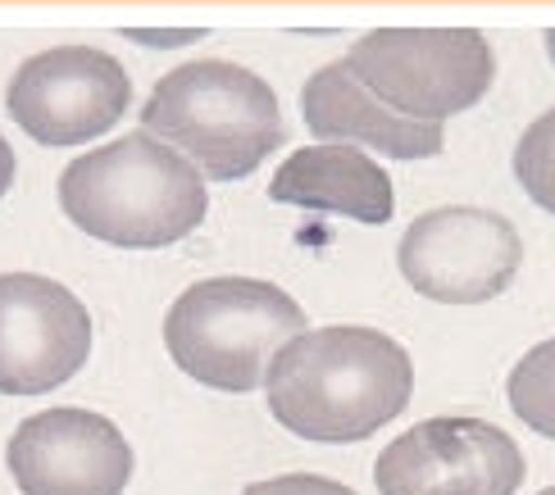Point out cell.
<instances>
[{"label":"cell","mask_w":555,"mask_h":495,"mask_svg":"<svg viewBox=\"0 0 555 495\" xmlns=\"http://www.w3.org/2000/svg\"><path fill=\"white\" fill-rule=\"evenodd\" d=\"M414 395V364L378 327H306L264 373L269 414L300 441L351 445L401 418Z\"/></svg>","instance_id":"6da1fadb"},{"label":"cell","mask_w":555,"mask_h":495,"mask_svg":"<svg viewBox=\"0 0 555 495\" xmlns=\"http://www.w3.org/2000/svg\"><path fill=\"white\" fill-rule=\"evenodd\" d=\"M60 209L82 237L119 250H165L205 223V178L151 132H128L60 173Z\"/></svg>","instance_id":"7a4b0ae2"},{"label":"cell","mask_w":555,"mask_h":495,"mask_svg":"<svg viewBox=\"0 0 555 495\" xmlns=\"http://www.w3.org/2000/svg\"><path fill=\"white\" fill-rule=\"evenodd\" d=\"M142 132L173 146L205 182H242L283 146V109L273 87L246 64L201 55L155 82Z\"/></svg>","instance_id":"3957f363"},{"label":"cell","mask_w":555,"mask_h":495,"mask_svg":"<svg viewBox=\"0 0 555 495\" xmlns=\"http://www.w3.org/2000/svg\"><path fill=\"white\" fill-rule=\"evenodd\" d=\"M306 310L260 277H205L165 314V350L192 382L246 395L264 387L273 355L306 333Z\"/></svg>","instance_id":"277c9868"},{"label":"cell","mask_w":555,"mask_h":495,"mask_svg":"<svg viewBox=\"0 0 555 495\" xmlns=\"http://www.w3.org/2000/svg\"><path fill=\"white\" fill-rule=\"evenodd\" d=\"M346 68L405 119L447 123L492 91L496 60L474 28H374L364 32Z\"/></svg>","instance_id":"5b68a950"},{"label":"cell","mask_w":555,"mask_h":495,"mask_svg":"<svg viewBox=\"0 0 555 495\" xmlns=\"http://www.w3.org/2000/svg\"><path fill=\"white\" fill-rule=\"evenodd\" d=\"M524 242L515 223L482 205H442L420 214L397 250L405 282L433 304H482L511 291Z\"/></svg>","instance_id":"8992f818"},{"label":"cell","mask_w":555,"mask_h":495,"mask_svg":"<svg viewBox=\"0 0 555 495\" xmlns=\"http://www.w3.org/2000/svg\"><path fill=\"white\" fill-rule=\"evenodd\" d=\"M132 101L128 68L96 45H55L28 55L5 91L14 128L37 146H82L105 136Z\"/></svg>","instance_id":"52a82bcc"},{"label":"cell","mask_w":555,"mask_h":495,"mask_svg":"<svg viewBox=\"0 0 555 495\" xmlns=\"http://www.w3.org/2000/svg\"><path fill=\"white\" fill-rule=\"evenodd\" d=\"M378 495H515L524 451L496 422L428 418L387 445L374 464Z\"/></svg>","instance_id":"ba28073f"},{"label":"cell","mask_w":555,"mask_h":495,"mask_svg":"<svg viewBox=\"0 0 555 495\" xmlns=\"http://www.w3.org/2000/svg\"><path fill=\"white\" fill-rule=\"evenodd\" d=\"M91 355L87 304L55 277L0 273V395H46Z\"/></svg>","instance_id":"9c48e42d"},{"label":"cell","mask_w":555,"mask_h":495,"mask_svg":"<svg viewBox=\"0 0 555 495\" xmlns=\"http://www.w3.org/2000/svg\"><path fill=\"white\" fill-rule=\"evenodd\" d=\"M5 468L18 495H124L132 445L105 414L60 405L18 422Z\"/></svg>","instance_id":"30bf717a"},{"label":"cell","mask_w":555,"mask_h":495,"mask_svg":"<svg viewBox=\"0 0 555 495\" xmlns=\"http://www.w3.org/2000/svg\"><path fill=\"white\" fill-rule=\"evenodd\" d=\"M300 119H306V128L319 141L378 151L401 164L433 159L447 146L442 123L405 119V114L387 109L374 91L346 68V60H333V64H323L319 74H310L306 91H300Z\"/></svg>","instance_id":"8fae6325"},{"label":"cell","mask_w":555,"mask_h":495,"mask_svg":"<svg viewBox=\"0 0 555 495\" xmlns=\"http://www.w3.org/2000/svg\"><path fill=\"white\" fill-rule=\"evenodd\" d=\"M269 200L319 209V214H341L369 227H383L391 209H397L383 164H374L356 146H333V141L300 146L287 155V164H278L269 182Z\"/></svg>","instance_id":"7c38bea8"},{"label":"cell","mask_w":555,"mask_h":495,"mask_svg":"<svg viewBox=\"0 0 555 495\" xmlns=\"http://www.w3.org/2000/svg\"><path fill=\"white\" fill-rule=\"evenodd\" d=\"M505 395H511V409L519 422H528L538 437L555 441V337L533 346L511 368Z\"/></svg>","instance_id":"4fadbf2b"},{"label":"cell","mask_w":555,"mask_h":495,"mask_svg":"<svg viewBox=\"0 0 555 495\" xmlns=\"http://www.w3.org/2000/svg\"><path fill=\"white\" fill-rule=\"evenodd\" d=\"M515 178L528 200L546 209V214H555V109H546L542 119L528 123V132L519 136Z\"/></svg>","instance_id":"5bb4252c"},{"label":"cell","mask_w":555,"mask_h":495,"mask_svg":"<svg viewBox=\"0 0 555 495\" xmlns=\"http://www.w3.org/2000/svg\"><path fill=\"white\" fill-rule=\"evenodd\" d=\"M242 495H356V491L346 486V482L319 478V473H283V478L250 482Z\"/></svg>","instance_id":"9a60e30c"},{"label":"cell","mask_w":555,"mask_h":495,"mask_svg":"<svg viewBox=\"0 0 555 495\" xmlns=\"http://www.w3.org/2000/svg\"><path fill=\"white\" fill-rule=\"evenodd\" d=\"M132 41H151V45H182V41H201V32H128Z\"/></svg>","instance_id":"2e32d148"},{"label":"cell","mask_w":555,"mask_h":495,"mask_svg":"<svg viewBox=\"0 0 555 495\" xmlns=\"http://www.w3.org/2000/svg\"><path fill=\"white\" fill-rule=\"evenodd\" d=\"M14 169H18V164H14V151H10V141L0 136V200H5V192L14 186Z\"/></svg>","instance_id":"e0dca14e"},{"label":"cell","mask_w":555,"mask_h":495,"mask_svg":"<svg viewBox=\"0 0 555 495\" xmlns=\"http://www.w3.org/2000/svg\"><path fill=\"white\" fill-rule=\"evenodd\" d=\"M546 55H551V64H555V28L546 32Z\"/></svg>","instance_id":"ac0fdd59"},{"label":"cell","mask_w":555,"mask_h":495,"mask_svg":"<svg viewBox=\"0 0 555 495\" xmlns=\"http://www.w3.org/2000/svg\"><path fill=\"white\" fill-rule=\"evenodd\" d=\"M542 495H555V486H551V491H542Z\"/></svg>","instance_id":"d6986e66"}]
</instances>
